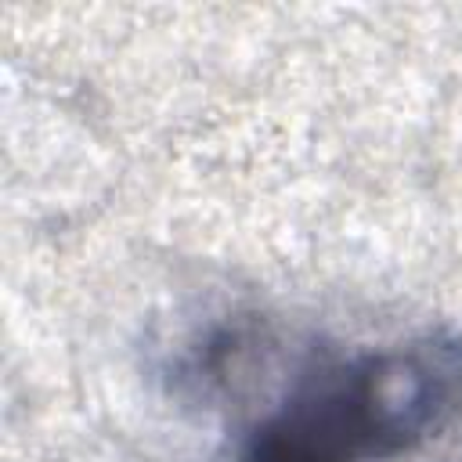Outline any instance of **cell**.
Here are the masks:
<instances>
[{
	"label": "cell",
	"mask_w": 462,
	"mask_h": 462,
	"mask_svg": "<svg viewBox=\"0 0 462 462\" xmlns=\"http://www.w3.org/2000/svg\"><path fill=\"white\" fill-rule=\"evenodd\" d=\"M462 404V336L328 361L245 440L242 462H361L422 444Z\"/></svg>",
	"instance_id": "obj_1"
}]
</instances>
